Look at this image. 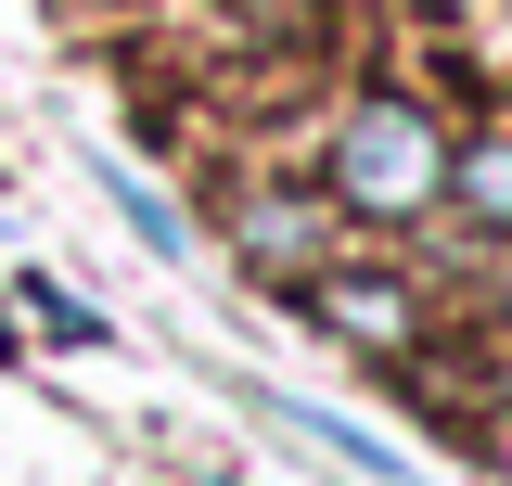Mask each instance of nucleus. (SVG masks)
<instances>
[{
    "label": "nucleus",
    "mask_w": 512,
    "mask_h": 486,
    "mask_svg": "<svg viewBox=\"0 0 512 486\" xmlns=\"http://www.w3.org/2000/svg\"><path fill=\"white\" fill-rule=\"evenodd\" d=\"M320 320L359 333V346H384V371H397V346H410V295H397V282H346V269H333V282H320Z\"/></svg>",
    "instance_id": "7ed1b4c3"
},
{
    "label": "nucleus",
    "mask_w": 512,
    "mask_h": 486,
    "mask_svg": "<svg viewBox=\"0 0 512 486\" xmlns=\"http://www.w3.org/2000/svg\"><path fill=\"white\" fill-rule=\"evenodd\" d=\"M333 205L346 218H423L448 192V141H436V116L423 103H359V116L333 128Z\"/></svg>",
    "instance_id": "f257e3e1"
},
{
    "label": "nucleus",
    "mask_w": 512,
    "mask_h": 486,
    "mask_svg": "<svg viewBox=\"0 0 512 486\" xmlns=\"http://www.w3.org/2000/svg\"><path fill=\"white\" fill-rule=\"evenodd\" d=\"M116 205H128V218H141V243H154V256H192V231H180V205H167V192H141V180H116Z\"/></svg>",
    "instance_id": "39448f33"
},
{
    "label": "nucleus",
    "mask_w": 512,
    "mask_h": 486,
    "mask_svg": "<svg viewBox=\"0 0 512 486\" xmlns=\"http://www.w3.org/2000/svg\"><path fill=\"white\" fill-rule=\"evenodd\" d=\"M256 410H269V423H282V435H308L320 461H346V474H359V486H423V461H397L384 435H359V423H333V410H295V397H256Z\"/></svg>",
    "instance_id": "f03ea898"
},
{
    "label": "nucleus",
    "mask_w": 512,
    "mask_h": 486,
    "mask_svg": "<svg viewBox=\"0 0 512 486\" xmlns=\"http://www.w3.org/2000/svg\"><path fill=\"white\" fill-rule=\"evenodd\" d=\"M218 486H231V474H218Z\"/></svg>",
    "instance_id": "423d86ee"
},
{
    "label": "nucleus",
    "mask_w": 512,
    "mask_h": 486,
    "mask_svg": "<svg viewBox=\"0 0 512 486\" xmlns=\"http://www.w3.org/2000/svg\"><path fill=\"white\" fill-rule=\"evenodd\" d=\"M448 192H461L487 231H512V141H487V154H448Z\"/></svg>",
    "instance_id": "20e7f679"
}]
</instances>
